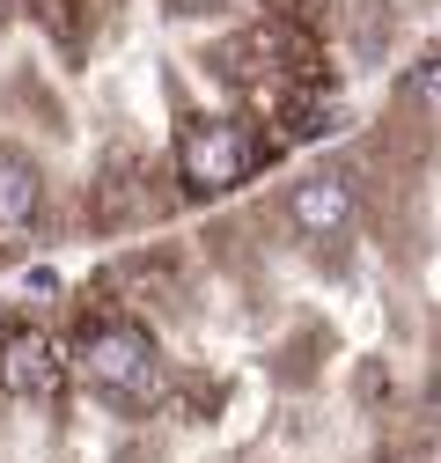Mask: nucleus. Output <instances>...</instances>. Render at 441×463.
Listing matches in <instances>:
<instances>
[{"label": "nucleus", "instance_id": "nucleus-1", "mask_svg": "<svg viewBox=\"0 0 441 463\" xmlns=\"http://www.w3.org/2000/svg\"><path fill=\"white\" fill-rule=\"evenodd\" d=\"M74 368L89 375L96 397L126 404V412H147L162 397V354L155 338L126 317H103V324H81V345H74Z\"/></svg>", "mask_w": 441, "mask_h": 463}, {"label": "nucleus", "instance_id": "nucleus-2", "mask_svg": "<svg viewBox=\"0 0 441 463\" xmlns=\"http://www.w3.org/2000/svg\"><path fill=\"white\" fill-rule=\"evenodd\" d=\"M258 169V140L243 133V118H192L177 133V184L213 199V192H236Z\"/></svg>", "mask_w": 441, "mask_h": 463}, {"label": "nucleus", "instance_id": "nucleus-3", "mask_svg": "<svg viewBox=\"0 0 441 463\" xmlns=\"http://www.w3.org/2000/svg\"><path fill=\"white\" fill-rule=\"evenodd\" d=\"M52 390H60V345H52L37 324L0 331V397H15V404H44Z\"/></svg>", "mask_w": 441, "mask_h": 463}, {"label": "nucleus", "instance_id": "nucleus-4", "mask_svg": "<svg viewBox=\"0 0 441 463\" xmlns=\"http://www.w3.org/2000/svg\"><path fill=\"white\" fill-rule=\"evenodd\" d=\"M287 221L302 228L309 243H331L353 228V177H339V169H316V177H295L287 184Z\"/></svg>", "mask_w": 441, "mask_h": 463}, {"label": "nucleus", "instance_id": "nucleus-5", "mask_svg": "<svg viewBox=\"0 0 441 463\" xmlns=\"http://www.w3.org/2000/svg\"><path fill=\"white\" fill-rule=\"evenodd\" d=\"M155 177H147V162H133V155H118L103 169V184H96V228H140L147 213H155V192H147Z\"/></svg>", "mask_w": 441, "mask_h": 463}, {"label": "nucleus", "instance_id": "nucleus-6", "mask_svg": "<svg viewBox=\"0 0 441 463\" xmlns=\"http://www.w3.org/2000/svg\"><path fill=\"white\" fill-rule=\"evenodd\" d=\"M44 213V169L23 147H0V228H30Z\"/></svg>", "mask_w": 441, "mask_h": 463}, {"label": "nucleus", "instance_id": "nucleus-7", "mask_svg": "<svg viewBox=\"0 0 441 463\" xmlns=\"http://www.w3.org/2000/svg\"><path fill=\"white\" fill-rule=\"evenodd\" d=\"M30 8H37V23H44L52 37H60V44H74V37H81V23H74V0H30Z\"/></svg>", "mask_w": 441, "mask_h": 463}, {"label": "nucleus", "instance_id": "nucleus-8", "mask_svg": "<svg viewBox=\"0 0 441 463\" xmlns=\"http://www.w3.org/2000/svg\"><path fill=\"white\" fill-rule=\"evenodd\" d=\"M412 103H419L427 118L441 126V60H427V67H412Z\"/></svg>", "mask_w": 441, "mask_h": 463}, {"label": "nucleus", "instance_id": "nucleus-9", "mask_svg": "<svg viewBox=\"0 0 441 463\" xmlns=\"http://www.w3.org/2000/svg\"><path fill=\"white\" fill-rule=\"evenodd\" d=\"M324 133H339V110H316V103H302V110H295V140H324Z\"/></svg>", "mask_w": 441, "mask_h": 463}, {"label": "nucleus", "instance_id": "nucleus-10", "mask_svg": "<svg viewBox=\"0 0 441 463\" xmlns=\"http://www.w3.org/2000/svg\"><path fill=\"white\" fill-rule=\"evenodd\" d=\"M8 15H15V0H0V23H8Z\"/></svg>", "mask_w": 441, "mask_h": 463}, {"label": "nucleus", "instance_id": "nucleus-11", "mask_svg": "<svg viewBox=\"0 0 441 463\" xmlns=\"http://www.w3.org/2000/svg\"><path fill=\"white\" fill-rule=\"evenodd\" d=\"M434 420H441V383H434Z\"/></svg>", "mask_w": 441, "mask_h": 463}]
</instances>
